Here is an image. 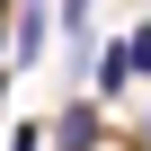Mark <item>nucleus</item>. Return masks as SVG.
Returning <instances> with one entry per match:
<instances>
[{
  "label": "nucleus",
  "instance_id": "1",
  "mask_svg": "<svg viewBox=\"0 0 151 151\" xmlns=\"http://www.w3.org/2000/svg\"><path fill=\"white\" fill-rule=\"evenodd\" d=\"M133 89V45H98V62H89V98H124Z\"/></svg>",
  "mask_w": 151,
  "mask_h": 151
},
{
  "label": "nucleus",
  "instance_id": "6",
  "mask_svg": "<svg viewBox=\"0 0 151 151\" xmlns=\"http://www.w3.org/2000/svg\"><path fill=\"white\" fill-rule=\"evenodd\" d=\"M142 133H151V116H142Z\"/></svg>",
  "mask_w": 151,
  "mask_h": 151
},
{
  "label": "nucleus",
  "instance_id": "5",
  "mask_svg": "<svg viewBox=\"0 0 151 151\" xmlns=\"http://www.w3.org/2000/svg\"><path fill=\"white\" fill-rule=\"evenodd\" d=\"M124 45H133V71H151V27H133Z\"/></svg>",
  "mask_w": 151,
  "mask_h": 151
},
{
  "label": "nucleus",
  "instance_id": "4",
  "mask_svg": "<svg viewBox=\"0 0 151 151\" xmlns=\"http://www.w3.org/2000/svg\"><path fill=\"white\" fill-rule=\"evenodd\" d=\"M9 151H45V124H18V133H9Z\"/></svg>",
  "mask_w": 151,
  "mask_h": 151
},
{
  "label": "nucleus",
  "instance_id": "2",
  "mask_svg": "<svg viewBox=\"0 0 151 151\" xmlns=\"http://www.w3.org/2000/svg\"><path fill=\"white\" fill-rule=\"evenodd\" d=\"M45 27H53V0H27V9H18V27H9V62H18V71L45 53Z\"/></svg>",
  "mask_w": 151,
  "mask_h": 151
},
{
  "label": "nucleus",
  "instance_id": "3",
  "mask_svg": "<svg viewBox=\"0 0 151 151\" xmlns=\"http://www.w3.org/2000/svg\"><path fill=\"white\" fill-rule=\"evenodd\" d=\"M53 142H62V151H98V107H89V98H71V107L53 116Z\"/></svg>",
  "mask_w": 151,
  "mask_h": 151
}]
</instances>
